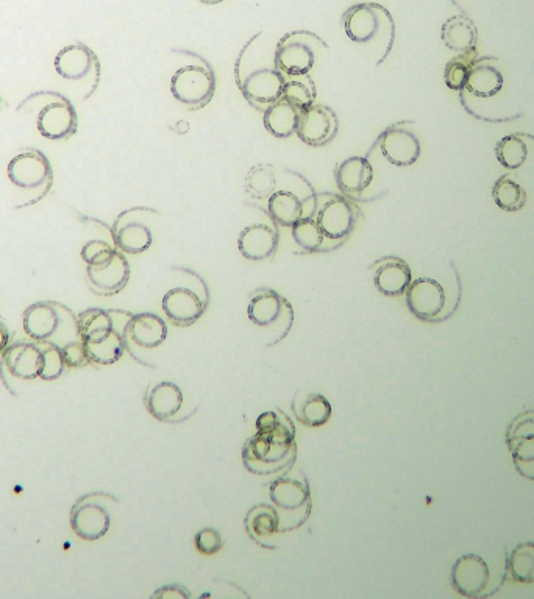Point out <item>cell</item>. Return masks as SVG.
<instances>
[{
  "instance_id": "8",
  "label": "cell",
  "mask_w": 534,
  "mask_h": 599,
  "mask_svg": "<svg viewBox=\"0 0 534 599\" xmlns=\"http://www.w3.org/2000/svg\"><path fill=\"white\" fill-rule=\"evenodd\" d=\"M108 493H88L75 501L71 511L72 531L83 540L102 539L110 531L111 515L107 501Z\"/></svg>"
},
{
  "instance_id": "6",
  "label": "cell",
  "mask_w": 534,
  "mask_h": 599,
  "mask_svg": "<svg viewBox=\"0 0 534 599\" xmlns=\"http://www.w3.org/2000/svg\"><path fill=\"white\" fill-rule=\"evenodd\" d=\"M321 50H327L321 36L296 30L286 33L275 43V60L285 75H307L317 63Z\"/></svg>"
},
{
  "instance_id": "42",
  "label": "cell",
  "mask_w": 534,
  "mask_h": 599,
  "mask_svg": "<svg viewBox=\"0 0 534 599\" xmlns=\"http://www.w3.org/2000/svg\"><path fill=\"white\" fill-rule=\"evenodd\" d=\"M65 356L57 345L44 342V367L41 380L55 381L60 378L66 370Z\"/></svg>"
},
{
  "instance_id": "38",
  "label": "cell",
  "mask_w": 534,
  "mask_h": 599,
  "mask_svg": "<svg viewBox=\"0 0 534 599\" xmlns=\"http://www.w3.org/2000/svg\"><path fill=\"white\" fill-rule=\"evenodd\" d=\"M511 578L517 582H534V543H520L516 546L508 562Z\"/></svg>"
},
{
  "instance_id": "48",
  "label": "cell",
  "mask_w": 534,
  "mask_h": 599,
  "mask_svg": "<svg viewBox=\"0 0 534 599\" xmlns=\"http://www.w3.org/2000/svg\"><path fill=\"white\" fill-rule=\"evenodd\" d=\"M200 2H203V4L216 5L221 4V2H224V0H200Z\"/></svg>"
},
{
  "instance_id": "43",
  "label": "cell",
  "mask_w": 534,
  "mask_h": 599,
  "mask_svg": "<svg viewBox=\"0 0 534 599\" xmlns=\"http://www.w3.org/2000/svg\"><path fill=\"white\" fill-rule=\"evenodd\" d=\"M118 252L116 247L99 239L86 242L82 249V259L86 266H97V264L105 263L108 259L113 258L114 253Z\"/></svg>"
},
{
  "instance_id": "9",
  "label": "cell",
  "mask_w": 534,
  "mask_h": 599,
  "mask_svg": "<svg viewBox=\"0 0 534 599\" xmlns=\"http://www.w3.org/2000/svg\"><path fill=\"white\" fill-rule=\"evenodd\" d=\"M216 91L213 72L199 64H188L175 71L171 78V94L186 107L202 108L210 102Z\"/></svg>"
},
{
  "instance_id": "26",
  "label": "cell",
  "mask_w": 534,
  "mask_h": 599,
  "mask_svg": "<svg viewBox=\"0 0 534 599\" xmlns=\"http://www.w3.org/2000/svg\"><path fill=\"white\" fill-rule=\"evenodd\" d=\"M491 61L492 58L477 60L461 93L469 94L474 99L488 100L502 91L505 78L499 71V66H495Z\"/></svg>"
},
{
  "instance_id": "29",
  "label": "cell",
  "mask_w": 534,
  "mask_h": 599,
  "mask_svg": "<svg viewBox=\"0 0 534 599\" xmlns=\"http://www.w3.org/2000/svg\"><path fill=\"white\" fill-rule=\"evenodd\" d=\"M291 406L299 422L310 428L324 426L332 419L333 409L330 401L317 392H303V389H300Z\"/></svg>"
},
{
  "instance_id": "15",
  "label": "cell",
  "mask_w": 534,
  "mask_h": 599,
  "mask_svg": "<svg viewBox=\"0 0 534 599\" xmlns=\"http://www.w3.org/2000/svg\"><path fill=\"white\" fill-rule=\"evenodd\" d=\"M380 153L388 163L397 167L413 166L421 156V141L406 124H394L386 128L378 139Z\"/></svg>"
},
{
  "instance_id": "16",
  "label": "cell",
  "mask_w": 534,
  "mask_h": 599,
  "mask_svg": "<svg viewBox=\"0 0 534 599\" xmlns=\"http://www.w3.org/2000/svg\"><path fill=\"white\" fill-rule=\"evenodd\" d=\"M130 280V264L122 255L121 250L114 253L113 258L97 266H86V281L94 294L110 295L119 294Z\"/></svg>"
},
{
  "instance_id": "27",
  "label": "cell",
  "mask_w": 534,
  "mask_h": 599,
  "mask_svg": "<svg viewBox=\"0 0 534 599\" xmlns=\"http://www.w3.org/2000/svg\"><path fill=\"white\" fill-rule=\"evenodd\" d=\"M147 411L160 422H169L183 406V392L180 386L171 381L150 386L144 397Z\"/></svg>"
},
{
  "instance_id": "30",
  "label": "cell",
  "mask_w": 534,
  "mask_h": 599,
  "mask_svg": "<svg viewBox=\"0 0 534 599\" xmlns=\"http://www.w3.org/2000/svg\"><path fill=\"white\" fill-rule=\"evenodd\" d=\"M300 110L285 99L277 100L264 110V128L274 138L288 139L296 135L299 127Z\"/></svg>"
},
{
  "instance_id": "34",
  "label": "cell",
  "mask_w": 534,
  "mask_h": 599,
  "mask_svg": "<svg viewBox=\"0 0 534 599\" xmlns=\"http://www.w3.org/2000/svg\"><path fill=\"white\" fill-rule=\"evenodd\" d=\"M292 239L299 245L300 249L308 253L321 252L328 249L327 236L321 230L313 216H305L292 225Z\"/></svg>"
},
{
  "instance_id": "22",
  "label": "cell",
  "mask_w": 534,
  "mask_h": 599,
  "mask_svg": "<svg viewBox=\"0 0 534 599\" xmlns=\"http://www.w3.org/2000/svg\"><path fill=\"white\" fill-rule=\"evenodd\" d=\"M489 581V568L481 557L467 554L452 568V584L456 592L467 598L480 596Z\"/></svg>"
},
{
  "instance_id": "47",
  "label": "cell",
  "mask_w": 534,
  "mask_h": 599,
  "mask_svg": "<svg viewBox=\"0 0 534 599\" xmlns=\"http://www.w3.org/2000/svg\"><path fill=\"white\" fill-rule=\"evenodd\" d=\"M10 345V330L4 322H0V355L7 350Z\"/></svg>"
},
{
  "instance_id": "19",
  "label": "cell",
  "mask_w": 534,
  "mask_h": 599,
  "mask_svg": "<svg viewBox=\"0 0 534 599\" xmlns=\"http://www.w3.org/2000/svg\"><path fill=\"white\" fill-rule=\"evenodd\" d=\"M168 339V325L157 314L152 312H141L133 314L127 330H125V345L143 348V350H155Z\"/></svg>"
},
{
  "instance_id": "23",
  "label": "cell",
  "mask_w": 534,
  "mask_h": 599,
  "mask_svg": "<svg viewBox=\"0 0 534 599\" xmlns=\"http://www.w3.org/2000/svg\"><path fill=\"white\" fill-rule=\"evenodd\" d=\"M374 166L367 156H350L336 166L338 188L349 197H361L374 183Z\"/></svg>"
},
{
  "instance_id": "2",
  "label": "cell",
  "mask_w": 534,
  "mask_h": 599,
  "mask_svg": "<svg viewBox=\"0 0 534 599\" xmlns=\"http://www.w3.org/2000/svg\"><path fill=\"white\" fill-rule=\"evenodd\" d=\"M132 312L114 309H86L79 316L80 337L89 362L111 366L127 350L125 330Z\"/></svg>"
},
{
  "instance_id": "3",
  "label": "cell",
  "mask_w": 534,
  "mask_h": 599,
  "mask_svg": "<svg viewBox=\"0 0 534 599\" xmlns=\"http://www.w3.org/2000/svg\"><path fill=\"white\" fill-rule=\"evenodd\" d=\"M257 434L247 442L243 450V458L250 472L266 473L280 470L294 451V426L288 417L275 412H264L257 420Z\"/></svg>"
},
{
  "instance_id": "11",
  "label": "cell",
  "mask_w": 534,
  "mask_h": 599,
  "mask_svg": "<svg viewBox=\"0 0 534 599\" xmlns=\"http://www.w3.org/2000/svg\"><path fill=\"white\" fill-rule=\"evenodd\" d=\"M8 178L11 183L25 191H50L54 181V171L50 166L49 158L40 150H29L19 153L8 163Z\"/></svg>"
},
{
  "instance_id": "25",
  "label": "cell",
  "mask_w": 534,
  "mask_h": 599,
  "mask_svg": "<svg viewBox=\"0 0 534 599\" xmlns=\"http://www.w3.org/2000/svg\"><path fill=\"white\" fill-rule=\"evenodd\" d=\"M239 253L244 258L260 263L275 255L278 249V234L271 225L253 224L244 228L238 238Z\"/></svg>"
},
{
  "instance_id": "14",
  "label": "cell",
  "mask_w": 534,
  "mask_h": 599,
  "mask_svg": "<svg viewBox=\"0 0 534 599\" xmlns=\"http://www.w3.org/2000/svg\"><path fill=\"white\" fill-rule=\"evenodd\" d=\"M44 367V342H18L8 345L0 364L2 376L10 375L22 381L41 378Z\"/></svg>"
},
{
  "instance_id": "45",
  "label": "cell",
  "mask_w": 534,
  "mask_h": 599,
  "mask_svg": "<svg viewBox=\"0 0 534 599\" xmlns=\"http://www.w3.org/2000/svg\"><path fill=\"white\" fill-rule=\"evenodd\" d=\"M63 356H65L66 366L69 369H79V367L89 364L88 355H86L85 347H83L82 339L80 341L71 342L61 348Z\"/></svg>"
},
{
  "instance_id": "13",
  "label": "cell",
  "mask_w": 534,
  "mask_h": 599,
  "mask_svg": "<svg viewBox=\"0 0 534 599\" xmlns=\"http://www.w3.org/2000/svg\"><path fill=\"white\" fill-rule=\"evenodd\" d=\"M36 128L41 136L52 141H61L74 136L79 128V116L71 100L61 96L60 93H55L54 100L46 103L38 113Z\"/></svg>"
},
{
  "instance_id": "18",
  "label": "cell",
  "mask_w": 534,
  "mask_h": 599,
  "mask_svg": "<svg viewBox=\"0 0 534 599\" xmlns=\"http://www.w3.org/2000/svg\"><path fill=\"white\" fill-rule=\"evenodd\" d=\"M406 306L421 320H435L445 306V291L433 278H417L406 289Z\"/></svg>"
},
{
  "instance_id": "12",
  "label": "cell",
  "mask_w": 534,
  "mask_h": 599,
  "mask_svg": "<svg viewBox=\"0 0 534 599\" xmlns=\"http://www.w3.org/2000/svg\"><path fill=\"white\" fill-rule=\"evenodd\" d=\"M149 210L144 208H133L119 214L114 220L111 234H113L114 247L122 253L139 255L147 252L154 244V231L143 219Z\"/></svg>"
},
{
  "instance_id": "41",
  "label": "cell",
  "mask_w": 534,
  "mask_h": 599,
  "mask_svg": "<svg viewBox=\"0 0 534 599\" xmlns=\"http://www.w3.org/2000/svg\"><path fill=\"white\" fill-rule=\"evenodd\" d=\"M514 439L516 445H513V456L517 470L525 478L534 479V433L524 434Z\"/></svg>"
},
{
  "instance_id": "28",
  "label": "cell",
  "mask_w": 534,
  "mask_h": 599,
  "mask_svg": "<svg viewBox=\"0 0 534 599\" xmlns=\"http://www.w3.org/2000/svg\"><path fill=\"white\" fill-rule=\"evenodd\" d=\"M267 213L275 224L291 228L302 217L310 216L307 203L296 192L288 189H277L267 199Z\"/></svg>"
},
{
  "instance_id": "10",
  "label": "cell",
  "mask_w": 534,
  "mask_h": 599,
  "mask_svg": "<svg viewBox=\"0 0 534 599\" xmlns=\"http://www.w3.org/2000/svg\"><path fill=\"white\" fill-rule=\"evenodd\" d=\"M55 71L61 78L88 85L89 96H93L99 85V58L85 44L77 43L63 47L55 57Z\"/></svg>"
},
{
  "instance_id": "21",
  "label": "cell",
  "mask_w": 534,
  "mask_h": 599,
  "mask_svg": "<svg viewBox=\"0 0 534 599\" xmlns=\"http://www.w3.org/2000/svg\"><path fill=\"white\" fill-rule=\"evenodd\" d=\"M247 316L253 325L260 328H269L280 322L285 316H294L292 306L282 295L271 289H258L250 297Z\"/></svg>"
},
{
  "instance_id": "37",
  "label": "cell",
  "mask_w": 534,
  "mask_h": 599,
  "mask_svg": "<svg viewBox=\"0 0 534 599\" xmlns=\"http://www.w3.org/2000/svg\"><path fill=\"white\" fill-rule=\"evenodd\" d=\"M282 99L291 103L300 111L316 103V85L307 75H286Z\"/></svg>"
},
{
  "instance_id": "7",
  "label": "cell",
  "mask_w": 534,
  "mask_h": 599,
  "mask_svg": "<svg viewBox=\"0 0 534 599\" xmlns=\"http://www.w3.org/2000/svg\"><path fill=\"white\" fill-rule=\"evenodd\" d=\"M310 216L316 219L328 241L336 247L349 238L358 220L355 205L344 195L338 194L314 195Z\"/></svg>"
},
{
  "instance_id": "39",
  "label": "cell",
  "mask_w": 534,
  "mask_h": 599,
  "mask_svg": "<svg viewBox=\"0 0 534 599\" xmlns=\"http://www.w3.org/2000/svg\"><path fill=\"white\" fill-rule=\"evenodd\" d=\"M477 49L470 50L467 54H461L460 57L453 58L450 63L445 66L444 80L445 85L449 86L453 91H463L466 86L467 78L470 71L477 63Z\"/></svg>"
},
{
  "instance_id": "31",
  "label": "cell",
  "mask_w": 534,
  "mask_h": 599,
  "mask_svg": "<svg viewBox=\"0 0 534 599\" xmlns=\"http://www.w3.org/2000/svg\"><path fill=\"white\" fill-rule=\"evenodd\" d=\"M442 41L450 50L467 54L477 49L478 32L474 21L466 16H453L442 25Z\"/></svg>"
},
{
  "instance_id": "1",
  "label": "cell",
  "mask_w": 534,
  "mask_h": 599,
  "mask_svg": "<svg viewBox=\"0 0 534 599\" xmlns=\"http://www.w3.org/2000/svg\"><path fill=\"white\" fill-rule=\"evenodd\" d=\"M264 33L253 36L236 61V82L241 93L253 107L264 111L282 99L286 75L275 60V44L263 38Z\"/></svg>"
},
{
  "instance_id": "35",
  "label": "cell",
  "mask_w": 534,
  "mask_h": 599,
  "mask_svg": "<svg viewBox=\"0 0 534 599\" xmlns=\"http://www.w3.org/2000/svg\"><path fill=\"white\" fill-rule=\"evenodd\" d=\"M527 138L528 136L525 135H508L497 142L495 156L503 167L516 171L519 167L524 166L528 153H530Z\"/></svg>"
},
{
  "instance_id": "5",
  "label": "cell",
  "mask_w": 534,
  "mask_h": 599,
  "mask_svg": "<svg viewBox=\"0 0 534 599\" xmlns=\"http://www.w3.org/2000/svg\"><path fill=\"white\" fill-rule=\"evenodd\" d=\"M24 331L32 341L50 342L63 348L80 341L79 317L58 302H38L25 309Z\"/></svg>"
},
{
  "instance_id": "40",
  "label": "cell",
  "mask_w": 534,
  "mask_h": 599,
  "mask_svg": "<svg viewBox=\"0 0 534 599\" xmlns=\"http://www.w3.org/2000/svg\"><path fill=\"white\" fill-rule=\"evenodd\" d=\"M246 188L250 195L257 199H269L275 191H277V178H275L272 167L266 164L253 167L246 178Z\"/></svg>"
},
{
  "instance_id": "33",
  "label": "cell",
  "mask_w": 534,
  "mask_h": 599,
  "mask_svg": "<svg viewBox=\"0 0 534 599\" xmlns=\"http://www.w3.org/2000/svg\"><path fill=\"white\" fill-rule=\"evenodd\" d=\"M495 205L506 213H517L527 203V192L510 175H503L492 188Z\"/></svg>"
},
{
  "instance_id": "36",
  "label": "cell",
  "mask_w": 534,
  "mask_h": 599,
  "mask_svg": "<svg viewBox=\"0 0 534 599\" xmlns=\"http://www.w3.org/2000/svg\"><path fill=\"white\" fill-rule=\"evenodd\" d=\"M246 526L253 539H267L280 531V517L274 507L258 504L250 509Z\"/></svg>"
},
{
  "instance_id": "17",
  "label": "cell",
  "mask_w": 534,
  "mask_h": 599,
  "mask_svg": "<svg viewBox=\"0 0 534 599\" xmlns=\"http://www.w3.org/2000/svg\"><path fill=\"white\" fill-rule=\"evenodd\" d=\"M338 132V117L324 105H311L300 111L296 135L308 146L321 147L332 141Z\"/></svg>"
},
{
  "instance_id": "32",
  "label": "cell",
  "mask_w": 534,
  "mask_h": 599,
  "mask_svg": "<svg viewBox=\"0 0 534 599\" xmlns=\"http://www.w3.org/2000/svg\"><path fill=\"white\" fill-rule=\"evenodd\" d=\"M271 500L282 511L296 512L310 504V492L297 479L280 478L272 483Z\"/></svg>"
},
{
  "instance_id": "46",
  "label": "cell",
  "mask_w": 534,
  "mask_h": 599,
  "mask_svg": "<svg viewBox=\"0 0 534 599\" xmlns=\"http://www.w3.org/2000/svg\"><path fill=\"white\" fill-rule=\"evenodd\" d=\"M154 598H189V592H186L185 587H182V585H166V587H161L158 592L154 593Z\"/></svg>"
},
{
  "instance_id": "20",
  "label": "cell",
  "mask_w": 534,
  "mask_h": 599,
  "mask_svg": "<svg viewBox=\"0 0 534 599\" xmlns=\"http://www.w3.org/2000/svg\"><path fill=\"white\" fill-rule=\"evenodd\" d=\"M163 311L177 327L194 325L205 312V303L202 298L188 288H174L166 292L163 297Z\"/></svg>"
},
{
  "instance_id": "24",
  "label": "cell",
  "mask_w": 534,
  "mask_h": 599,
  "mask_svg": "<svg viewBox=\"0 0 534 599\" xmlns=\"http://www.w3.org/2000/svg\"><path fill=\"white\" fill-rule=\"evenodd\" d=\"M413 281L410 266L396 256L380 259L374 266V284L386 297H400Z\"/></svg>"
},
{
  "instance_id": "44",
  "label": "cell",
  "mask_w": 534,
  "mask_h": 599,
  "mask_svg": "<svg viewBox=\"0 0 534 599\" xmlns=\"http://www.w3.org/2000/svg\"><path fill=\"white\" fill-rule=\"evenodd\" d=\"M194 545H196V550L200 554L213 556V554L219 553L222 550L224 539H222L221 532L218 529L203 528L194 537Z\"/></svg>"
},
{
  "instance_id": "4",
  "label": "cell",
  "mask_w": 534,
  "mask_h": 599,
  "mask_svg": "<svg viewBox=\"0 0 534 599\" xmlns=\"http://www.w3.org/2000/svg\"><path fill=\"white\" fill-rule=\"evenodd\" d=\"M344 32L352 43L371 47L377 52V64H381L394 46L396 25L383 5L366 2L353 5L346 11Z\"/></svg>"
}]
</instances>
